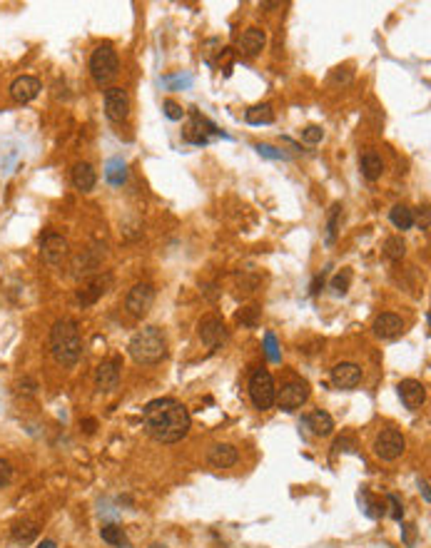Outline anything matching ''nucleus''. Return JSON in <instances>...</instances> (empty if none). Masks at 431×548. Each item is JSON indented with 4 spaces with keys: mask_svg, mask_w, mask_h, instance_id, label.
<instances>
[{
    "mask_svg": "<svg viewBox=\"0 0 431 548\" xmlns=\"http://www.w3.org/2000/svg\"><path fill=\"white\" fill-rule=\"evenodd\" d=\"M207 461H209V466H215V469H229V466H235V463L240 461V451L232 444H215L209 449Z\"/></svg>",
    "mask_w": 431,
    "mask_h": 548,
    "instance_id": "18",
    "label": "nucleus"
},
{
    "mask_svg": "<svg viewBox=\"0 0 431 548\" xmlns=\"http://www.w3.org/2000/svg\"><path fill=\"white\" fill-rule=\"evenodd\" d=\"M110 274H92V277H87V280H83V284H80L78 289V304L80 307H90V304H95V302L103 297L105 292H107V287H110Z\"/></svg>",
    "mask_w": 431,
    "mask_h": 548,
    "instance_id": "12",
    "label": "nucleus"
},
{
    "mask_svg": "<svg viewBox=\"0 0 431 548\" xmlns=\"http://www.w3.org/2000/svg\"><path fill=\"white\" fill-rule=\"evenodd\" d=\"M162 110H165V115H167L170 120H182L185 118L182 105H177L175 100H165V103H162Z\"/></svg>",
    "mask_w": 431,
    "mask_h": 548,
    "instance_id": "33",
    "label": "nucleus"
},
{
    "mask_svg": "<svg viewBox=\"0 0 431 548\" xmlns=\"http://www.w3.org/2000/svg\"><path fill=\"white\" fill-rule=\"evenodd\" d=\"M80 426H83V431H85V434H95V429H98V421H95V419H83V421H80Z\"/></svg>",
    "mask_w": 431,
    "mask_h": 548,
    "instance_id": "40",
    "label": "nucleus"
},
{
    "mask_svg": "<svg viewBox=\"0 0 431 548\" xmlns=\"http://www.w3.org/2000/svg\"><path fill=\"white\" fill-rule=\"evenodd\" d=\"M386 501H389V506H392V518H394V521H401L404 511H401V503H399V498L394 496V494H389V496H386Z\"/></svg>",
    "mask_w": 431,
    "mask_h": 548,
    "instance_id": "39",
    "label": "nucleus"
},
{
    "mask_svg": "<svg viewBox=\"0 0 431 548\" xmlns=\"http://www.w3.org/2000/svg\"><path fill=\"white\" fill-rule=\"evenodd\" d=\"M105 180L112 185V187H123L127 182V165H125L123 157H112L105 165Z\"/></svg>",
    "mask_w": 431,
    "mask_h": 548,
    "instance_id": "23",
    "label": "nucleus"
},
{
    "mask_svg": "<svg viewBox=\"0 0 431 548\" xmlns=\"http://www.w3.org/2000/svg\"><path fill=\"white\" fill-rule=\"evenodd\" d=\"M339 222H341V204H334L332 212H329L327 220V242L332 244L337 240V232H339Z\"/></svg>",
    "mask_w": 431,
    "mask_h": 548,
    "instance_id": "29",
    "label": "nucleus"
},
{
    "mask_svg": "<svg viewBox=\"0 0 431 548\" xmlns=\"http://www.w3.org/2000/svg\"><path fill=\"white\" fill-rule=\"evenodd\" d=\"M334 80H341V67H337V72H334ZM352 80V72H346L344 75V83H349Z\"/></svg>",
    "mask_w": 431,
    "mask_h": 548,
    "instance_id": "42",
    "label": "nucleus"
},
{
    "mask_svg": "<svg viewBox=\"0 0 431 548\" xmlns=\"http://www.w3.org/2000/svg\"><path fill=\"white\" fill-rule=\"evenodd\" d=\"M40 90H43V85H40V80L35 75H20V78H15L10 83V98L18 105L33 103L40 95Z\"/></svg>",
    "mask_w": 431,
    "mask_h": 548,
    "instance_id": "13",
    "label": "nucleus"
},
{
    "mask_svg": "<svg viewBox=\"0 0 431 548\" xmlns=\"http://www.w3.org/2000/svg\"><path fill=\"white\" fill-rule=\"evenodd\" d=\"M150 548H167V546H162V543H152Z\"/></svg>",
    "mask_w": 431,
    "mask_h": 548,
    "instance_id": "44",
    "label": "nucleus"
},
{
    "mask_svg": "<svg viewBox=\"0 0 431 548\" xmlns=\"http://www.w3.org/2000/svg\"><path fill=\"white\" fill-rule=\"evenodd\" d=\"M50 354L60 366H75L83 354L78 322L70 317H63L50 329Z\"/></svg>",
    "mask_w": 431,
    "mask_h": 548,
    "instance_id": "2",
    "label": "nucleus"
},
{
    "mask_svg": "<svg viewBox=\"0 0 431 548\" xmlns=\"http://www.w3.org/2000/svg\"><path fill=\"white\" fill-rule=\"evenodd\" d=\"M264 344H267V357H269V361H280V352H277L275 334H267V337H264Z\"/></svg>",
    "mask_w": 431,
    "mask_h": 548,
    "instance_id": "38",
    "label": "nucleus"
},
{
    "mask_svg": "<svg viewBox=\"0 0 431 548\" xmlns=\"http://www.w3.org/2000/svg\"><path fill=\"white\" fill-rule=\"evenodd\" d=\"M120 72V58L112 43H100L90 55V75L98 87L110 85Z\"/></svg>",
    "mask_w": 431,
    "mask_h": 548,
    "instance_id": "4",
    "label": "nucleus"
},
{
    "mask_svg": "<svg viewBox=\"0 0 431 548\" xmlns=\"http://www.w3.org/2000/svg\"><path fill=\"white\" fill-rule=\"evenodd\" d=\"M257 317H260V309L257 307H244L242 312H237V322H240L242 326H257Z\"/></svg>",
    "mask_w": 431,
    "mask_h": 548,
    "instance_id": "31",
    "label": "nucleus"
},
{
    "mask_svg": "<svg viewBox=\"0 0 431 548\" xmlns=\"http://www.w3.org/2000/svg\"><path fill=\"white\" fill-rule=\"evenodd\" d=\"M381 172H384V160H381V155H377L374 150H366L364 155H361V175H364L369 182H377L381 177Z\"/></svg>",
    "mask_w": 431,
    "mask_h": 548,
    "instance_id": "22",
    "label": "nucleus"
},
{
    "mask_svg": "<svg viewBox=\"0 0 431 548\" xmlns=\"http://www.w3.org/2000/svg\"><path fill=\"white\" fill-rule=\"evenodd\" d=\"M372 329L374 337H379V339H397L399 334L404 332V319L394 312H384L374 319Z\"/></svg>",
    "mask_w": 431,
    "mask_h": 548,
    "instance_id": "17",
    "label": "nucleus"
},
{
    "mask_svg": "<svg viewBox=\"0 0 431 548\" xmlns=\"http://www.w3.org/2000/svg\"><path fill=\"white\" fill-rule=\"evenodd\" d=\"M397 389L406 409L419 411L426 404V386L421 384V381H417V379H404V381H399Z\"/></svg>",
    "mask_w": 431,
    "mask_h": 548,
    "instance_id": "14",
    "label": "nucleus"
},
{
    "mask_svg": "<svg viewBox=\"0 0 431 548\" xmlns=\"http://www.w3.org/2000/svg\"><path fill=\"white\" fill-rule=\"evenodd\" d=\"M349 282H352V272L349 269H344V274H337L332 282V289L337 294H346V287H349Z\"/></svg>",
    "mask_w": 431,
    "mask_h": 548,
    "instance_id": "34",
    "label": "nucleus"
},
{
    "mask_svg": "<svg viewBox=\"0 0 431 548\" xmlns=\"http://www.w3.org/2000/svg\"><path fill=\"white\" fill-rule=\"evenodd\" d=\"M105 115L110 123H125L130 118V95L125 87H107L105 90Z\"/></svg>",
    "mask_w": 431,
    "mask_h": 548,
    "instance_id": "11",
    "label": "nucleus"
},
{
    "mask_svg": "<svg viewBox=\"0 0 431 548\" xmlns=\"http://www.w3.org/2000/svg\"><path fill=\"white\" fill-rule=\"evenodd\" d=\"M70 255V242L58 232H45L40 237V257L48 267H60Z\"/></svg>",
    "mask_w": 431,
    "mask_h": 548,
    "instance_id": "7",
    "label": "nucleus"
},
{
    "mask_svg": "<svg viewBox=\"0 0 431 548\" xmlns=\"http://www.w3.org/2000/svg\"><path fill=\"white\" fill-rule=\"evenodd\" d=\"M406 451V439L401 431L397 429H381L374 439V454L381 461H397Z\"/></svg>",
    "mask_w": 431,
    "mask_h": 548,
    "instance_id": "6",
    "label": "nucleus"
},
{
    "mask_svg": "<svg viewBox=\"0 0 431 548\" xmlns=\"http://www.w3.org/2000/svg\"><path fill=\"white\" fill-rule=\"evenodd\" d=\"M359 381H361V366L354 364V361H341V364H337L332 369V384L337 389L349 392L354 386H359Z\"/></svg>",
    "mask_w": 431,
    "mask_h": 548,
    "instance_id": "15",
    "label": "nucleus"
},
{
    "mask_svg": "<svg viewBox=\"0 0 431 548\" xmlns=\"http://www.w3.org/2000/svg\"><path fill=\"white\" fill-rule=\"evenodd\" d=\"M95 386H98V392H105V394H110L118 389L120 386V361L118 359L103 361V364L95 369Z\"/></svg>",
    "mask_w": 431,
    "mask_h": 548,
    "instance_id": "16",
    "label": "nucleus"
},
{
    "mask_svg": "<svg viewBox=\"0 0 431 548\" xmlns=\"http://www.w3.org/2000/svg\"><path fill=\"white\" fill-rule=\"evenodd\" d=\"M70 180H72V185H75V189H80V192H92L95 185H98V175H95V170H92L90 162L75 165V167H72Z\"/></svg>",
    "mask_w": 431,
    "mask_h": 548,
    "instance_id": "21",
    "label": "nucleus"
},
{
    "mask_svg": "<svg viewBox=\"0 0 431 548\" xmlns=\"http://www.w3.org/2000/svg\"><path fill=\"white\" fill-rule=\"evenodd\" d=\"M10 481H13V463L0 459V489L10 486Z\"/></svg>",
    "mask_w": 431,
    "mask_h": 548,
    "instance_id": "35",
    "label": "nucleus"
},
{
    "mask_svg": "<svg viewBox=\"0 0 431 548\" xmlns=\"http://www.w3.org/2000/svg\"><path fill=\"white\" fill-rule=\"evenodd\" d=\"M389 222H392L397 229H401V232L412 229L414 227V209L406 207V204H394V207L389 209Z\"/></svg>",
    "mask_w": 431,
    "mask_h": 548,
    "instance_id": "25",
    "label": "nucleus"
},
{
    "mask_svg": "<svg viewBox=\"0 0 431 548\" xmlns=\"http://www.w3.org/2000/svg\"><path fill=\"white\" fill-rule=\"evenodd\" d=\"M100 536H103L105 543H110L115 548H130V538H127L125 529H120L115 523H105L103 529H100Z\"/></svg>",
    "mask_w": 431,
    "mask_h": 548,
    "instance_id": "26",
    "label": "nucleus"
},
{
    "mask_svg": "<svg viewBox=\"0 0 431 548\" xmlns=\"http://www.w3.org/2000/svg\"><path fill=\"white\" fill-rule=\"evenodd\" d=\"M309 399V384L302 379H292L277 392L275 404H280L282 411H297L302 404H307Z\"/></svg>",
    "mask_w": 431,
    "mask_h": 548,
    "instance_id": "10",
    "label": "nucleus"
},
{
    "mask_svg": "<svg viewBox=\"0 0 431 548\" xmlns=\"http://www.w3.org/2000/svg\"><path fill=\"white\" fill-rule=\"evenodd\" d=\"M302 140L307 145H319L324 140V130H322L319 125H307L304 130H302Z\"/></svg>",
    "mask_w": 431,
    "mask_h": 548,
    "instance_id": "30",
    "label": "nucleus"
},
{
    "mask_svg": "<svg viewBox=\"0 0 431 548\" xmlns=\"http://www.w3.org/2000/svg\"><path fill=\"white\" fill-rule=\"evenodd\" d=\"M165 85H170V90H182V87L192 85V75H177V78H165Z\"/></svg>",
    "mask_w": 431,
    "mask_h": 548,
    "instance_id": "36",
    "label": "nucleus"
},
{
    "mask_svg": "<svg viewBox=\"0 0 431 548\" xmlns=\"http://www.w3.org/2000/svg\"><path fill=\"white\" fill-rule=\"evenodd\" d=\"M419 486H421V494H424V501L429 503V501H431V496H429V483L421 481V483H419Z\"/></svg>",
    "mask_w": 431,
    "mask_h": 548,
    "instance_id": "41",
    "label": "nucleus"
},
{
    "mask_svg": "<svg viewBox=\"0 0 431 548\" xmlns=\"http://www.w3.org/2000/svg\"><path fill=\"white\" fill-rule=\"evenodd\" d=\"M249 399L255 409L260 411H269L275 406L277 399V389H275V379L267 369H257L252 377H249Z\"/></svg>",
    "mask_w": 431,
    "mask_h": 548,
    "instance_id": "5",
    "label": "nucleus"
},
{
    "mask_svg": "<svg viewBox=\"0 0 431 548\" xmlns=\"http://www.w3.org/2000/svg\"><path fill=\"white\" fill-rule=\"evenodd\" d=\"M38 548H58L55 546V541H50V538H45V541H40Z\"/></svg>",
    "mask_w": 431,
    "mask_h": 548,
    "instance_id": "43",
    "label": "nucleus"
},
{
    "mask_svg": "<svg viewBox=\"0 0 431 548\" xmlns=\"http://www.w3.org/2000/svg\"><path fill=\"white\" fill-rule=\"evenodd\" d=\"M244 123L247 125H272L275 123V110H272V105L269 103H262V105H255V107H249L247 112H244Z\"/></svg>",
    "mask_w": 431,
    "mask_h": 548,
    "instance_id": "24",
    "label": "nucleus"
},
{
    "mask_svg": "<svg viewBox=\"0 0 431 548\" xmlns=\"http://www.w3.org/2000/svg\"><path fill=\"white\" fill-rule=\"evenodd\" d=\"M152 304H155V287H152L150 282H140V284H135V287L127 292V299H125V309H127V314L135 317V319L147 317V312L152 309Z\"/></svg>",
    "mask_w": 431,
    "mask_h": 548,
    "instance_id": "8",
    "label": "nucleus"
},
{
    "mask_svg": "<svg viewBox=\"0 0 431 548\" xmlns=\"http://www.w3.org/2000/svg\"><path fill=\"white\" fill-rule=\"evenodd\" d=\"M255 150L260 152L262 157H267V160H289L287 152L277 150V147H272V145H257Z\"/></svg>",
    "mask_w": 431,
    "mask_h": 548,
    "instance_id": "32",
    "label": "nucleus"
},
{
    "mask_svg": "<svg viewBox=\"0 0 431 548\" xmlns=\"http://www.w3.org/2000/svg\"><path fill=\"white\" fill-rule=\"evenodd\" d=\"M197 337L202 339L204 346L215 349V346H222L229 339V329L222 322V317L207 314V317H202V319L197 322Z\"/></svg>",
    "mask_w": 431,
    "mask_h": 548,
    "instance_id": "9",
    "label": "nucleus"
},
{
    "mask_svg": "<svg viewBox=\"0 0 431 548\" xmlns=\"http://www.w3.org/2000/svg\"><path fill=\"white\" fill-rule=\"evenodd\" d=\"M143 424L147 436L155 439L157 444H177L182 441L192 429V417L187 406L180 404L177 399H152L143 409Z\"/></svg>",
    "mask_w": 431,
    "mask_h": 548,
    "instance_id": "1",
    "label": "nucleus"
},
{
    "mask_svg": "<svg viewBox=\"0 0 431 548\" xmlns=\"http://www.w3.org/2000/svg\"><path fill=\"white\" fill-rule=\"evenodd\" d=\"M302 424L307 426L314 436H329V434L334 431V419L329 417L327 411H322V409L307 414V417L302 419Z\"/></svg>",
    "mask_w": 431,
    "mask_h": 548,
    "instance_id": "20",
    "label": "nucleus"
},
{
    "mask_svg": "<svg viewBox=\"0 0 431 548\" xmlns=\"http://www.w3.org/2000/svg\"><path fill=\"white\" fill-rule=\"evenodd\" d=\"M404 255H406V242L401 240L399 235L389 237V240L384 242V257H386V260L399 262V260H404Z\"/></svg>",
    "mask_w": 431,
    "mask_h": 548,
    "instance_id": "28",
    "label": "nucleus"
},
{
    "mask_svg": "<svg viewBox=\"0 0 431 548\" xmlns=\"http://www.w3.org/2000/svg\"><path fill=\"white\" fill-rule=\"evenodd\" d=\"M127 352L138 364L152 366L167 359V337L160 326H143L140 332L132 334Z\"/></svg>",
    "mask_w": 431,
    "mask_h": 548,
    "instance_id": "3",
    "label": "nucleus"
},
{
    "mask_svg": "<svg viewBox=\"0 0 431 548\" xmlns=\"http://www.w3.org/2000/svg\"><path fill=\"white\" fill-rule=\"evenodd\" d=\"M38 531H40L38 523L30 521V518H25V521H18V523H15L10 534H13V541H15V543H23V546H25V543L35 541V536H38Z\"/></svg>",
    "mask_w": 431,
    "mask_h": 548,
    "instance_id": "27",
    "label": "nucleus"
},
{
    "mask_svg": "<svg viewBox=\"0 0 431 548\" xmlns=\"http://www.w3.org/2000/svg\"><path fill=\"white\" fill-rule=\"evenodd\" d=\"M264 45H267V33H264L262 28H247L240 38V50L244 52L247 58L260 55V52L264 50Z\"/></svg>",
    "mask_w": 431,
    "mask_h": 548,
    "instance_id": "19",
    "label": "nucleus"
},
{
    "mask_svg": "<svg viewBox=\"0 0 431 548\" xmlns=\"http://www.w3.org/2000/svg\"><path fill=\"white\" fill-rule=\"evenodd\" d=\"M35 389H38V384H35L33 379H23L18 384V397H35Z\"/></svg>",
    "mask_w": 431,
    "mask_h": 548,
    "instance_id": "37",
    "label": "nucleus"
}]
</instances>
